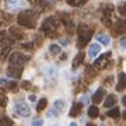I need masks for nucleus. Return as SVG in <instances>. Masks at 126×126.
Instances as JSON below:
<instances>
[{"label":"nucleus","mask_w":126,"mask_h":126,"mask_svg":"<svg viewBox=\"0 0 126 126\" xmlns=\"http://www.w3.org/2000/svg\"><path fill=\"white\" fill-rule=\"evenodd\" d=\"M36 20H38V13L34 11V10H25L23 13H20V16L17 18L18 24L25 28H35Z\"/></svg>","instance_id":"obj_1"},{"label":"nucleus","mask_w":126,"mask_h":126,"mask_svg":"<svg viewBox=\"0 0 126 126\" xmlns=\"http://www.w3.org/2000/svg\"><path fill=\"white\" fill-rule=\"evenodd\" d=\"M94 28H90L87 24H80L77 27V34H79V48H84V46L90 42L91 36H93Z\"/></svg>","instance_id":"obj_2"},{"label":"nucleus","mask_w":126,"mask_h":126,"mask_svg":"<svg viewBox=\"0 0 126 126\" xmlns=\"http://www.w3.org/2000/svg\"><path fill=\"white\" fill-rule=\"evenodd\" d=\"M41 30H42V32H45L48 36L55 38L56 34H58V30H59V21L55 17H48L46 20H44Z\"/></svg>","instance_id":"obj_3"},{"label":"nucleus","mask_w":126,"mask_h":126,"mask_svg":"<svg viewBox=\"0 0 126 126\" xmlns=\"http://www.w3.org/2000/svg\"><path fill=\"white\" fill-rule=\"evenodd\" d=\"M115 11V7L112 4H105L102 7V17H101V21L104 23V25L107 27H112V23H113V18H112V14Z\"/></svg>","instance_id":"obj_4"},{"label":"nucleus","mask_w":126,"mask_h":126,"mask_svg":"<svg viewBox=\"0 0 126 126\" xmlns=\"http://www.w3.org/2000/svg\"><path fill=\"white\" fill-rule=\"evenodd\" d=\"M30 60V56L20 53V52H14L10 55V66H18V67H23V64L25 62Z\"/></svg>","instance_id":"obj_5"},{"label":"nucleus","mask_w":126,"mask_h":126,"mask_svg":"<svg viewBox=\"0 0 126 126\" xmlns=\"http://www.w3.org/2000/svg\"><path fill=\"white\" fill-rule=\"evenodd\" d=\"M14 111H16V113L17 115H20V116H24V118H28L30 115H31V109H30V107H28L27 104H17L16 107H14Z\"/></svg>","instance_id":"obj_6"},{"label":"nucleus","mask_w":126,"mask_h":126,"mask_svg":"<svg viewBox=\"0 0 126 126\" xmlns=\"http://www.w3.org/2000/svg\"><path fill=\"white\" fill-rule=\"evenodd\" d=\"M109 58H111V52H107L105 55L99 56V58L94 62V67L95 69H104V67H107V66H108V63H109Z\"/></svg>","instance_id":"obj_7"},{"label":"nucleus","mask_w":126,"mask_h":126,"mask_svg":"<svg viewBox=\"0 0 126 126\" xmlns=\"http://www.w3.org/2000/svg\"><path fill=\"white\" fill-rule=\"evenodd\" d=\"M11 44H13V41H11V39H3V45H1V55H0L1 60H6V59L9 58L10 52H11Z\"/></svg>","instance_id":"obj_8"},{"label":"nucleus","mask_w":126,"mask_h":126,"mask_svg":"<svg viewBox=\"0 0 126 126\" xmlns=\"http://www.w3.org/2000/svg\"><path fill=\"white\" fill-rule=\"evenodd\" d=\"M7 74L13 79H20L23 74V67H18V66H9L7 69Z\"/></svg>","instance_id":"obj_9"},{"label":"nucleus","mask_w":126,"mask_h":126,"mask_svg":"<svg viewBox=\"0 0 126 126\" xmlns=\"http://www.w3.org/2000/svg\"><path fill=\"white\" fill-rule=\"evenodd\" d=\"M125 21L122 20V18H119V20H116L115 21V27H113V34L115 35H122L123 32H125Z\"/></svg>","instance_id":"obj_10"},{"label":"nucleus","mask_w":126,"mask_h":126,"mask_svg":"<svg viewBox=\"0 0 126 126\" xmlns=\"http://www.w3.org/2000/svg\"><path fill=\"white\" fill-rule=\"evenodd\" d=\"M60 23L64 25V27L67 28V31H70L73 28V21H72V18H70V16L66 13H62L60 14Z\"/></svg>","instance_id":"obj_11"},{"label":"nucleus","mask_w":126,"mask_h":126,"mask_svg":"<svg viewBox=\"0 0 126 126\" xmlns=\"http://www.w3.org/2000/svg\"><path fill=\"white\" fill-rule=\"evenodd\" d=\"M63 108H64V102H63V101H56L55 105H53V108L50 109L49 113H48V116H49V118L55 116V113H56V112H62Z\"/></svg>","instance_id":"obj_12"},{"label":"nucleus","mask_w":126,"mask_h":126,"mask_svg":"<svg viewBox=\"0 0 126 126\" xmlns=\"http://www.w3.org/2000/svg\"><path fill=\"white\" fill-rule=\"evenodd\" d=\"M6 7L10 10H16L18 7H21L24 4V0H4Z\"/></svg>","instance_id":"obj_13"},{"label":"nucleus","mask_w":126,"mask_h":126,"mask_svg":"<svg viewBox=\"0 0 126 126\" xmlns=\"http://www.w3.org/2000/svg\"><path fill=\"white\" fill-rule=\"evenodd\" d=\"M81 111H83V104H80V102L73 104V107L70 108V116L72 118L79 116V115H81Z\"/></svg>","instance_id":"obj_14"},{"label":"nucleus","mask_w":126,"mask_h":126,"mask_svg":"<svg viewBox=\"0 0 126 126\" xmlns=\"http://www.w3.org/2000/svg\"><path fill=\"white\" fill-rule=\"evenodd\" d=\"M104 95H105V90L98 88V90L94 93V95H93V102H94V104H99L104 99Z\"/></svg>","instance_id":"obj_15"},{"label":"nucleus","mask_w":126,"mask_h":126,"mask_svg":"<svg viewBox=\"0 0 126 126\" xmlns=\"http://www.w3.org/2000/svg\"><path fill=\"white\" fill-rule=\"evenodd\" d=\"M9 32H10V35H11V38H14V39H23L24 38V32L16 27H11Z\"/></svg>","instance_id":"obj_16"},{"label":"nucleus","mask_w":126,"mask_h":126,"mask_svg":"<svg viewBox=\"0 0 126 126\" xmlns=\"http://www.w3.org/2000/svg\"><path fill=\"white\" fill-rule=\"evenodd\" d=\"M116 95H113V94H111V95H108L107 97V99L104 101V107H107V108H111V107H113L115 104H116Z\"/></svg>","instance_id":"obj_17"},{"label":"nucleus","mask_w":126,"mask_h":126,"mask_svg":"<svg viewBox=\"0 0 126 126\" xmlns=\"http://www.w3.org/2000/svg\"><path fill=\"white\" fill-rule=\"evenodd\" d=\"M99 50H101V46H99L98 44H93V45L90 46V49H88V56H90V58H95V56L99 53Z\"/></svg>","instance_id":"obj_18"},{"label":"nucleus","mask_w":126,"mask_h":126,"mask_svg":"<svg viewBox=\"0 0 126 126\" xmlns=\"http://www.w3.org/2000/svg\"><path fill=\"white\" fill-rule=\"evenodd\" d=\"M0 86L1 87H7L9 90H16V87H17V83L16 81H7V80H0Z\"/></svg>","instance_id":"obj_19"},{"label":"nucleus","mask_w":126,"mask_h":126,"mask_svg":"<svg viewBox=\"0 0 126 126\" xmlns=\"http://www.w3.org/2000/svg\"><path fill=\"white\" fill-rule=\"evenodd\" d=\"M118 77H119V83H118V86H116V90H118V91H122V90L126 87L125 73H119V76H118Z\"/></svg>","instance_id":"obj_20"},{"label":"nucleus","mask_w":126,"mask_h":126,"mask_svg":"<svg viewBox=\"0 0 126 126\" xmlns=\"http://www.w3.org/2000/svg\"><path fill=\"white\" fill-rule=\"evenodd\" d=\"M107 115H108L109 118H113V119H118L119 118V115H121V111H119V108H112V109H109L108 112H107Z\"/></svg>","instance_id":"obj_21"},{"label":"nucleus","mask_w":126,"mask_h":126,"mask_svg":"<svg viewBox=\"0 0 126 126\" xmlns=\"http://www.w3.org/2000/svg\"><path fill=\"white\" fill-rule=\"evenodd\" d=\"M84 60V52H80V53H77V56L74 58V60H73V67L76 69L79 64H80L81 62Z\"/></svg>","instance_id":"obj_22"},{"label":"nucleus","mask_w":126,"mask_h":126,"mask_svg":"<svg viewBox=\"0 0 126 126\" xmlns=\"http://www.w3.org/2000/svg\"><path fill=\"white\" fill-rule=\"evenodd\" d=\"M46 105H48V101H46L45 98H41L39 101H38V104H36V111H38V112L44 111V109L46 108Z\"/></svg>","instance_id":"obj_23"},{"label":"nucleus","mask_w":126,"mask_h":126,"mask_svg":"<svg viewBox=\"0 0 126 126\" xmlns=\"http://www.w3.org/2000/svg\"><path fill=\"white\" fill-rule=\"evenodd\" d=\"M0 126H14V122L7 116H1L0 118Z\"/></svg>","instance_id":"obj_24"},{"label":"nucleus","mask_w":126,"mask_h":126,"mask_svg":"<svg viewBox=\"0 0 126 126\" xmlns=\"http://www.w3.org/2000/svg\"><path fill=\"white\" fill-rule=\"evenodd\" d=\"M88 116L90 118H97L98 116V108H97L95 105H91L90 108H88Z\"/></svg>","instance_id":"obj_25"},{"label":"nucleus","mask_w":126,"mask_h":126,"mask_svg":"<svg viewBox=\"0 0 126 126\" xmlns=\"http://www.w3.org/2000/svg\"><path fill=\"white\" fill-rule=\"evenodd\" d=\"M97 39L99 41V44H102V45H109V36L108 35H102V34H101V35H98L97 36Z\"/></svg>","instance_id":"obj_26"},{"label":"nucleus","mask_w":126,"mask_h":126,"mask_svg":"<svg viewBox=\"0 0 126 126\" xmlns=\"http://www.w3.org/2000/svg\"><path fill=\"white\" fill-rule=\"evenodd\" d=\"M0 105L1 107L7 105V95L4 94V90H1V88H0Z\"/></svg>","instance_id":"obj_27"},{"label":"nucleus","mask_w":126,"mask_h":126,"mask_svg":"<svg viewBox=\"0 0 126 126\" xmlns=\"http://www.w3.org/2000/svg\"><path fill=\"white\" fill-rule=\"evenodd\" d=\"M49 50H50V53L52 55H59L60 53V48H59V45H50Z\"/></svg>","instance_id":"obj_28"},{"label":"nucleus","mask_w":126,"mask_h":126,"mask_svg":"<svg viewBox=\"0 0 126 126\" xmlns=\"http://www.w3.org/2000/svg\"><path fill=\"white\" fill-rule=\"evenodd\" d=\"M83 3H84V0H67V4L74 6V7H77V6H81Z\"/></svg>","instance_id":"obj_29"},{"label":"nucleus","mask_w":126,"mask_h":126,"mask_svg":"<svg viewBox=\"0 0 126 126\" xmlns=\"http://www.w3.org/2000/svg\"><path fill=\"white\" fill-rule=\"evenodd\" d=\"M23 48L24 49H32V48H34V44H32V42H28V44H23Z\"/></svg>","instance_id":"obj_30"},{"label":"nucleus","mask_w":126,"mask_h":126,"mask_svg":"<svg viewBox=\"0 0 126 126\" xmlns=\"http://www.w3.org/2000/svg\"><path fill=\"white\" fill-rule=\"evenodd\" d=\"M119 13H121L122 17L125 16V4H121V6H119Z\"/></svg>","instance_id":"obj_31"},{"label":"nucleus","mask_w":126,"mask_h":126,"mask_svg":"<svg viewBox=\"0 0 126 126\" xmlns=\"http://www.w3.org/2000/svg\"><path fill=\"white\" fill-rule=\"evenodd\" d=\"M42 123H44V122L41 121V119H36V121H34V122H32V126H41Z\"/></svg>","instance_id":"obj_32"},{"label":"nucleus","mask_w":126,"mask_h":126,"mask_svg":"<svg viewBox=\"0 0 126 126\" xmlns=\"http://www.w3.org/2000/svg\"><path fill=\"white\" fill-rule=\"evenodd\" d=\"M31 87V83L30 81H24L23 83V88H30Z\"/></svg>","instance_id":"obj_33"},{"label":"nucleus","mask_w":126,"mask_h":126,"mask_svg":"<svg viewBox=\"0 0 126 126\" xmlns=\"http://www.w3.org/2000/svg\"><path fill=\"white\" fill-rule=\"evenodd\" d=\"M59 44L64 46V45H67V41H66V39H60V41H59Z\"/></svg>","instance_id":"obj_34"},{"label":"nucleus","mask_w":126,"mask_h":126,"mask_svg":"<svg viewBox=\"0 0 126 126\" xmlns=\"http://www.w3.org/2000/svg\"><path fill=\"white\" fill-rule=\"evenodd\" d=\"M125 44H126V39L123 38V39L121 41V46H122V48H125Z\"/></svg>","instance_id":"obj_35"},{"label":"nucleus","mask_w":126,"mask_h":126,"mask_svg":"<svg viewBox=\"0 0 126 126\" xmlns=\"http://www.w3.org/2000/svg\"><path fill=\"white\" fill-rule=\"evenodd\" d=\"M81 101H83L84 104H87V102H88V98H87V97H83V98H81Z\"/></svg>","instance_id":"obj_36"},{"label":"nucleus","mask_w":126,"mask_h":126,"mask_svg":"<svg viewBox=\"0 0 126 126\" xmlns=\"http://www.w3.org/2000/svg\"><path fill=\"white\" fill-rule=\"evenodd\" d=\"M56 0H46V3H55Z\"/></svg>","instance_id":"obj_37"},{"label":"nucleus","mask_w":126,"mask_h":126,"mask_svg":"<svg viewBox=\"0 0 126 126\" xmlns=\"http://www.w3.org/2000/svg\"><path fill=\"white\" fill-rule=\"evenodd\" d=\"M70 126H77V123H70Z\"/></svg>","instance_id":"obj_38"},{"label":"nucleus","mask_w":126,"mask_h":126,"mask_svg":"<svg viewBox=\"0 0 126 126\" xmlns=\"http://www.w3.org/2000/svg\"><path fill=\"white\" fill-rule=\"evenodd\" d=\"M87 126H97V125H94V123H90V125H87Z\"/></svg>","instance_id":"obj_39"},{"label":"nucleus","mask_w":126,"mask_h":126,"mask_svg":"<svg viewBox=\"0 0 126 126\" xmlns=\"http://www.w3.org/2000/svg\"><path fill=\"white\" fill-rule=\"evenodd\" d=\"M84 1H86V0H84Z\"/></svg>","instance_id":"obj_40"}]
</instances>
